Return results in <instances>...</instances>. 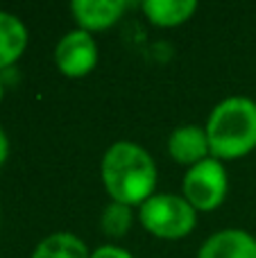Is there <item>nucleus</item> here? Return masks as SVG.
<instances>
[{
  "label": "nucleus",
  "instance_id": "10",
  "mask_svg": "<svg viewBox=\"0 0 256 258\" xmlns=\"http://www.w3.org/2000/svg\"><path fill=\"white\" fill-rule=\"evenodd\" d=\"M143 14L157 27H177L186 23L198 9L195 0H145Z\"/></svg>",
  "mask_w": 256,
  "mask_h": 258
},
{
  "label": "nucleus",
  "instance_id": "13",
  "mask_svg": "<svg viewBox=\"0 0 256 258\" xmlns=\"http://www.w3.org/2000/svg\"><path fill=\"white\" fill-rule=\"evenodd\" d=\"M91 258H134V256L118 245H102L91 254Z\"/></svg>",
  "mask_w": 256,
  "mask_h": 258
},
{
  "label": "nucleus",
  "instance_id": "14",
  "mask_svg": "<svg viewBox=\"0 0 256 258\" xmlns=\"http://www.w3.org/2000/svg\"><path fill=\"white\" fill-rule=\"evenodd\" d=\"M7 154H9V141H7V136H5L3 127H0V168H3L5 161H7Z\"/></svg>",
  "mask_w": 256,
  "mask_h": 258
},
{
  "label": "nucleus",
  "instance_id": "5",
  "mask_svg": "<svg viewBox=\"0 0 256 258\" xmlns=\"http://www.w3.org/2000/svg\"><path fill=\"white\" fill-rule=\"evenodd\" d=\"M54 63L66 77H86L98 63V45L84 30H73L59 39L54 48Z\"/></svg>",
  "mask_w": 256,
  "mask_h": 258
},
{
  "label": "nucleus",
  "instance_id": "7",
  "mask_svg": "<svg viewBox=\"0 0 256 258\" xmlns=\"http://www.w3.org/2000/svg\"><path fill=\"white\" fill-rule=\"evenodd\" d=\"M168 154L172 161L186 168H193L200 161L209 159L211 150H209V138L204 127L198 125H184L177 127L168 138Z\"/></svg>",
  "mask_w": 256,
  "mask_h": 258
},
{
  "label": "nucleus",
  "instance_id": "3",
  "mask_svg": "<svg viewBox=\"0 0 256 258\" xmlns=\"http://www.w3.org/2000/svg\"><path fill=\"white\" fill-rule=\"evenodd\" d=\"M139 220L145 231H150L154 238L181 240L190 236L198 224V211L184 200V195L161 192L139 206Z\"/></svg>",
  "mask_w": 256,
  "mask_h": 258
},
{
  "label": "nucleus",
  "instance_id": "8",
  "mask_svg": "<svg viewBox=\"0 0 256 258\" xmlns=\"http://www.w3.org/2000/svg\"><path fill=\"white\" fill-rule=\"evenodd\" d=\"M198 258H256V238L243 229H222L207 238Z\"/></svg>",
  "mask_w": 256,
  "mask_h": 258
},
{
  "label": "nucleus",
  "instance_id": "9",
  "mask_svg": "<svg viewBox=\"0 0 256 258\" xmlns=\"http://www.w3.org/2000/svg\"><path fill=\"white\" fill-rule=\"evenodd\" d=\"M27 48V30L18 16L0 12V71L14 66Z\"/></svg>",
  "mask_w": 256,
  "mask_h": 258
},
{
  "label": "nucleus",
  "instance_id": "2",
  "mask_svg": "<svg viewBox=\"0 0 256 258\" xmlns=\"http://www.w3.org/2000/svg\"><path fill=\"white\" fill-rule=\"evenodd\" d=\"M211 156L229 161L256 150V102L249 98H227L216 104L207 120Z\"/></svg>",
  "mask_w": 256,
  "mask_h": 258
},
{
  "label": "nucleus",
  "instance_id": "15",
  "mask_svg": "<svg viewBox=\"0 0 256 258\" xmlns=\"http://www.w3.org/2000/svg\"><path fill=\"white\" fill-rule=\"evenodd\" d=\"M3 91L5 89H3V82H0V102H3Z\"/></svg>",
  "mask_w": 256,
  "mask_h": 258
},
{
  "label": "nucleus",
  "instance_id": "12",
  "mask_svg": "<svg viewBox=\"0 0 256 258\" xmlns=\"http://www.w3.org/2000/svg\"><path fill=\"white\" fill-rule=\"evenodd\" d=\"M132 222H134L132 206L118 204V202H111V204L102 211V218H100L102 231L111 238H122L132 229Z\"/></svg>",
  "mask_w": 256,
  "mask_h": 258
},
{
  "label": "nucleus",
  "instance_id": "6",
  "mask_svg": "<svg viewBox=\"0 0 256 258\" xmlns=\"http://www.w3.org/2000/svg\"><path fill=\"white\" fill-rule=\"evenodd\" d=\"M125 9V0H75L71 5V12L80 30L89 32V34L116 25Z\"/></svg>",
  "mask_w": 256,
  "mask_h": 258
},
{
  "label": "nucleus",
  "instance_id": "4",
  "mask_svg": "<svg viewBox=\"0 0 256 258\" xmlns=\"http://www.w3.org/2000/svg\"><path fill=\"white\" fill-rule=\"evenodd\" d=\"M229 190V177L225 165L218 159L200 161L198 165L188 168L184 177V200L195 211H213L225 202Z\"/></svg>",
  "mask_w": 256,
  "mask_h": 258
},
{
  "label": "nucleus",
  "instance_id": "11",
  "mask_svg": "<svg viewBox=\"0 0 256 258\" xmlns=\"http://www.w3.org/2000/svg\"><path fill=\"white\" fill-rule=\"evenodd\" d=\"M32 258H91V254L77 236L59 231L43 238L32 251Z\"/></svg>",
  "mask_w": 256,
  "mask_h": 258
},
{
  "label": "nucleus",
  "instance_id": "1",
  "mask_svg": "<svg viewBox=\"0 0 256 258\" xmlns=\"http://www.w3.org/2000/svg\"><path fill=\"white\" fill-rule=\"evenodd\" d=\"M100 174L104 190L118 204L141 206L154 195L157 163L132 141H118L104 152Z\"/></svg>",
  "mask_w": 256,
  "mask_h": 258
}]
</instances>
